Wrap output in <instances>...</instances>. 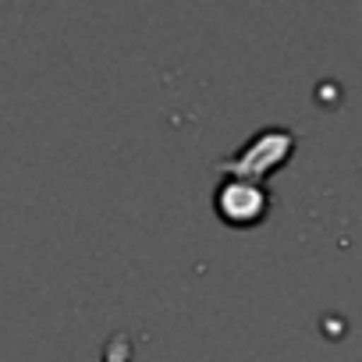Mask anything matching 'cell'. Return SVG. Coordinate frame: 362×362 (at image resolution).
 <instances>
[{"label": "cell", "instance_id": "cell-3", "mask_svg": "<svg viewBox=\"0 0 362 362\" xmlns=\"http://www.w3.org/2000/svg\"><path fill=\"white\" fill-rule=\"evenodd\" d=\"M132 358H135V341L124 330L110 334L107 344H103V358L100 362H132Z\"/></svg>", "mask_w": 362, "mask_h": 362}, {"label": "cell", "instance_id": "cell-2", "mask_svg": "<svg viewBox=\"0 0 362 362\" xmlns=\"http://www.w3.org/2000/svg\"><path fill=\"white\" fill-rule=\"evenodd\" d=\"M214 210L231 228H256L270 214V192L259 181L245 177H224L214 192Z\"/></svg>", "mask_w": 362, "mask_h": 362}, {"label": "cell", "instance_id": "cell-1", "mask_svg": "<svg viewBox=\"0 0 362 362\" xmlns=\"http://www.w3.org/2000/svg\"><path fill=\"white\" fill-rule=\"evenodd\" d=\"M295 146H298V135L291 128L267 124V128L252 132L217 167L224 170V177H245V181H259V185H267V177H274L295 156Z\"/></svg>", "mask_w": 362, "mask_h": 362}]
</instances>
